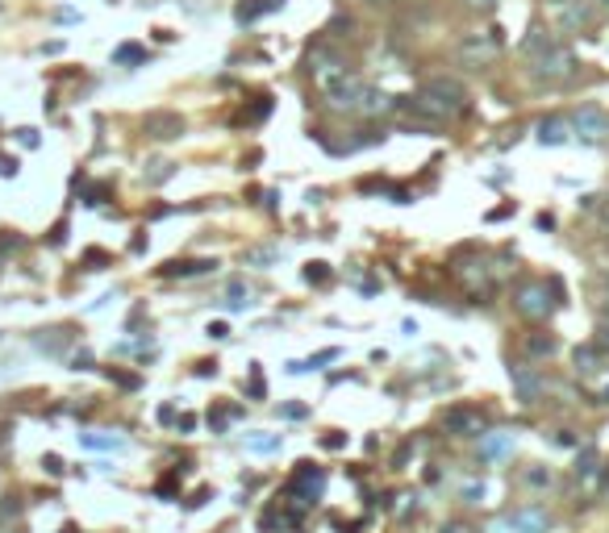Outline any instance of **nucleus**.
Segmentation results:
<instances>
[{
    "instance_id": "f257e3e1",
    "label": "nucleus",
    "mask_w": 609,
    "mask_h": 533,
    "mask_svg": "<svg viewBox=\"0 0 609 533\" xmlns=\"http://www.w3.org/2000/svg\"><path fill=\"white\" fill-rule=\"evenodd\" d=\"M459 113H468V88L459 79H451V75L426 79L422 92L413 100H405V117L418 121V125H430V129L451 121V117H459Z\"/></svg>"
},
{
    "instance_id": "f03ea898",
    "label": "nucleus",
    "mask_w": 609,
    "mask_h": 533,
    "mask_svg": "<svg viewBox=\"0 0 609 533\" xmlns=\"http://www.w3.org/2000/svg\"><path fill=\"white\" fill-rule=\"evenodd\" d=\"M530 67H535V79H547V83H564V79H572L576 75V54L555 38L547 50H539V54H530Z\"/></svg>"
},
{
    "instance_id": "7ed1b4c3",
    "label": "nucleus",
    "mask_w": 609,
    "mask_h": 533,
    "mask_svg": "<svg viewBox=\"0 0 609 533\" xmlns=\"http://www.w3.org/2000/svg\"><path fill=\"white\" fill-rule=\"evenodd\" d=\"M443 425H447V434H455V438H484V434H489V417H484L476 404H455V409H447V413H443Z\"/></svg>"
},
{
    "instance_id": "20e7f679",
    "label": "nucleus",
    "mask_w": 609,
    "mask_h": 533,
    "mask_svg": "<svg viewBox=\"0 0 609 533\" xmlns=\"http://www.w3.org/2000/svg\"><path fill=\"white\" fill-rule=\"evenodd\" d=\"M497 50H501L497 29H489V33H464V38H459V58H464V67H489V63L497 58Z\"/></svg>"
},
{
    "instance_id": "39448f33",
    "label": "nucleus",
    "mask_w": 609,
    "mask_h": 533,
    "mask_svg": "<svg viewBox=\"0 0 609 533\" xmlns=\"http://www.w3.org/2000/svg\"><path fill=\"white\" fill-rule=\"evenodd\" d=\"M509 384H514V400L518 404H539L543 400V392H547V379H543V371L539 367H530V363H518V367H509Z\"/></svg>"
},
{
    "instance_id": "423d86ee",
    "label": "nucleus",
    "mask_w": 609,
    "mask_h": 533,
    "mask_svg": "<svg viewBox=\"0 0 609 533\" xmlns=\"http://www.w3.org/2000/svg\"><path fill=\"white\" fill-rule=\"evenodd\" d=\"M363 88H367V83H363V79H355V75H347V67L322 83V92H326V100H330L334 108H355V104H359V96H363Z\"/></svg>"
},
{
    "instance_id": "0eeeda50",
    "label": "nucleus",
    "mask_w": 609,
    "mask_h": 533,
    "mask_svg": "<svg viewBox=\"0 0 609 533\" xmlns=\"http://www.w3.org/2000/svg\"><path fill=\"white\" fill-rule=\"evenodd\" d=\"M551 292H547V284H522L518 292H514V309L522 313V317H530V321H543L547 313H551Z\"/></svg>"
},
{
    "instance_id": "6e6552de",
    "label": "nucleus",
    "mask_w": 609,
    "mask_h": 533,
    "mask_svg": "<svg viewBox=\"0 0 609 533\" xmlns=\"http://www.w3.org/2000/svg\"><path fill=\"white\" fill-rule=\"evenodd\" d=\"M568 125H572V133H576L580 142H606V133H609V117L597 108V104L576 108V117H572Z\"/></svg>"
},
{
    "instance_id": "1a4fd4ad",
    "label": "nucleus",
    "mask_w": 609,
    "mask_h": 533,
    "mask_svg": "<svg viewBox=\"0 0 609 533\" xmlns=\"http://www.w3.org/2000/svg\"><path fill=\"white\" fill-rule=\"evenodd\" d=\"M505 530L509 533H547L551 530V513L539 509V505H522L505 517Z\"/></svg>"
},
{
    "instance_id": "9d476101",
    "label": "nucleus",
    "mask_w": 609,
    "mask_h": 533,
    "mask_svg": "<svg viewBox=\"0 0 609 533\" xmlns=\"http://www.w3.org/2000/svg\"><path fill=\"white\" fill-rule=\"evenodd\" d=\"M142 129H146V138H155V142H171V138L184 133V117L171 113V108H155V113H146Z\"/></svg>"
},
{
    "instance_id": "9b49d317",
    "label": "nucleus",
    "mask_w": 609,
    "mask_h": 533,
    "mask_svg": "<svg viewBox=\"0 0 609 533\" xmlns=\"http://www.w3.org/2000/svg\"><path fill=\"white\" fill-rule=\"evenodd\" d=\"M322 488H326V471L313 467V463H296V471H292V479H288V492L313 500V496H322Z\"/></svg>"
},
{
    "instance_id": "f8f14e48",
    "label": "nucleus",
    "mask_w": 609,
    "mask_h": 533,
    "mask_svg": "<svg viewBox=\"0 0 609 533\" xmlns=\"http://www.w3.org/2000/svg\"><path fill=\"white\" fill-rule=\"evenodd\" d=\"M551 17L560 29H580V25H589V4L585 0H551Z\"/></svg>"
},
{
    "instance_id": "ddd939ff",
    "label": "nucleus",
    "mask_w": 609,
    "mask_h": 533,
    "mask_svg": "<svg viewBox=\"0 0 609 533\" xmlns=\"http://www.w3.org/2000/svg\"><path fill=\"white\" fill-rule=\"evenodd\" d=\"M71 342H75V329H71V325H54V329H38V334H33V346H38L42 354H54V359H58Z\"/></svg>"
},
{
    "instance_id": "4468645a",
    "label": "nucleus",
    "mask_w": 609,
    "mask_h": 533,
    "mask_svg": "<svg viewBox=\"0 0 609 533\" xmlns=\"http://www.w3.org/2000/svg\"><path fill=\"white\" fill-rule=\"evenodd\" d=\"M393 108H401L397 96H388V92H380V88H363L359 104H355V113H363V117H384V113H393Z\"/></svg>"
},
{
    "instance_id": "2eb2a0df",
    "label": "nucleus",
    "mask_w": 609,
    "mask_h": 533,
    "mask_svg": "<svg viewBox=\"0 0 609 533\" xmlns=\"http://www.w3.org/2000/svg\"><path fill=\"white\" fill-rule=\"evenodd\" d=\"M539 142L543 146H564V142H572V125L564 117H543L539 121Z\"/></svg>"
},
{
    "instance_id": "dca6fc26",
    "label": "nucleus",
    "mask_w": 609,
    "mask_h": 533,
    "mask_svg": "<svg viewBox=\"0 0 609 533\" xmlns=\"http://www.w3.org/2000/svg\"><path fill=\"white\" fill-rule=\"evenodd\" d=\"M572 359H576V371H580V375H597V371L606 367V350H601L597 342L576 346V354H572Z\"/></svg>"
},
{
    "instance_id": "f3484780",
    "label": "nucleus",
    "mask_w": 609,
    "mask_h": 533,
    "mask_svg": "<svg viewBox=\"0 0 609 533\" xmlns=\"http://www.w3.org/2000/svg\"><path fill=\"white\" fill-rule=\"evenodd\" d=\"M480 454H484L489 463L509 459V454H514V438H509V434H484V438H480Z\"/></svg>"
},
{
    "instance_id": "a211bd4d",
    "label": "nucleus",
    "mask_w": 609,
    "mask_h": 533,
    "mask_svg": "<svg viewBox=\"0 0 609 533\" xmlns=\"http://www.w3.org/2000/svg\"><path fill=\"white\" fill-rule=\"evenodd\" d=\"M280 4H284V0H242V4L234 8V21H238V25H251V21H259L263 13H276Z\"/></svg>"
},
{
    "instance_id": "6ab92c4d",
    "label": "nucleus",
    "mask_w": 609,
    "mask_h": 533,
    "mask_svg": "<svg viewBox=\"0 0 609 533\" xmlns=\"http://www.w3.org/2000/svg\"><path fill=\"white\" fill-rule=\"evenodd\" d=\"M242 446H246L251 454H276V450H280V434H267V429H251V434L242 438Z\"/></svg>"
},
{
    "instance_id": "aec40b11",
    "label": "nucleus",
    "mask_w": 609,
    "mask_h": 533,
    "mask_svg": "<svg viewBox=\"0 0 609 533\" xmlns=\"http://www.w3.org/2000/svg\"><path fill=\"white\" fill-rule=\"evenodd\" d=\"M555 350H560V338L555 334H530L526 338V354L530 359H551Z\"/></svg>"
},
{
    "instance_id": "412c9836",
    "label": "nucleus",
    "mask_w": 609,
    "mask_h": 533,
    "mask_svg": "<svg viewBox=\"0 0 609 533\" xmlns=\"http://www.w3.org/2000/svg\"><path fill=\"white\" fill-rule=\"evenodd\" d=\"M213 267H217L213 259H188V263H167L163 275H184V279H188V275H205V271H213Z\"/></svg>"
},
{
    "instance_id": "4be33fe9",
    "label": "nucleus",
    "mask_w": 609,
    "mask_h": 533,
    "mask_svg": "<svg viewBox=\"0 0 609 533\" xmlns=\"http://www.w3.org/2000/svg\"><path fill=\"white\" fill-rule=\"evenodd\" d=\"M280 259H284L280 246H251L246 250V267H276Z\"/></svg>"
},
{
    "instance_id": "5701e85b",
    "label": "nucleus",
    "mask_w": 609,
    "mask_h": 533,
    "mask_svg": "<svg viewBox=\"0 0 609 533\" xmlns=\"http://www.w3.org/2000/svg\"><path fill=\"white\" fill-rule=\"evenodd\" d=\"M226 304H230V309H251V288H246L242 279H230V284H226Z\"/></svg>"
},
{
    "instance_id": "b1692460",
    "label": "nucleus",
    "mask_w": 609,
    "mask_h": 533,
    "mask_svg": "<svg viewBox=\"0 0 609 533\" xmlns=\"http://www.w3.org/2000/svg\"><path fill=\"white\" fill-rule=\"evenodd\" d=\"M597 467H601V454H597L593 446H585V450L576 454V475H580V479H593Z\"/></svg>"
},
{
    "instance_id": "393cba45",
    "label": "nucleus",
    "mask_w": 609,
    "mask_h": 533,
    "mask_svg": "<svg viewBox=\"0 0 609 533\" xmlns=\"http://www.w3.org/2000/svg\"><path fill=\"white\" fill-rule=\"evenodd\" d=\"M522 484L539 492V488H551V484H555V475H551V467H539V463H535V467H526V471H522Z\"/></svg>"
},
{
    "instance_id": "a878e982",
    "label": "nucleus",
    "mask_w": 609,
    "mask_h": 533,
    "mask_svg": "<svg viewBox=\"0 0 609 533\" xmlns=\"http://www.w3.org/2000/svg\"><path fill=\"white\" fill-rule=\"evenodd\" d=\"M79 442H84L88 450H121V446H125V438H109V434H84Z\"/></svg>"
},
{
    "instance_id": "bb28decb",
    "label": "nucleus",
    "mask_w": 609,
    "mask_h": 533,
    "mask_svg": "<svg viewBox=\"0 0 609 533\" xmlns=\"http://www.w3.org/2000/svg\"><path fill=\"white\" fill-rule=\"evenodd\" d=\"M150 171H146V183H167L171 175H175V163H167V158H155V163H146Z\"/></svg>"
},
{
    "instance_id": "cd10ccee",
    "label": "nucleus",
    "mask_w": 609,
    "mask_h": 533,
    "mask_svg": "<svg viewBox=\"0 0 609 533\" xmlns=\"http://www.w3.org/2000/svg\"><path fill=\"white\" fill-rule=\"evenodd\" d=\"M146 58V50L142 46H134V42H125V46H117L113 50V63H142Z\"/></svg>"
},
{
    "instance_id": "c85d7f7f",
    "label": "nucleus",
    "mask_w": 609,
    "mask_h": 533,
    "mask_svg": "<svg viewBox=\"0 0 609 533\" xmlns=\"http://www.w3.org/2000/svg\"><path fill=\"white\" fill-rule=\"evenodd\" d=\"M21 517V496H0V525Z\"/></svg>"
},
{
    "instance_id": "c756f323",
    "label": "nucleus",
    "mask_w": 609,
    "mask_h": 533,
    "mask_svg": "<svg viewBox=\"0 0 609 533\" xmlns=\"http://www.w3.org/2000/svg\"><path fill=\"white\" fill-rule=\"evenodd\" d=\"M326 279H330V263H309V267H305V284H317V288H322Z\"/></svg>"
},
{
    "instance_id": "7c9ffc66",
    "label": "nucleus",
    "mask_w": 609,
    "mask_h": 533,
    "mask_svg": "<svg viewBox=\"0 0 609 533\" xmlns=\"http://www.w3.org/2000/svg\"><path fill=\"white\" fill-rule=\"evenodd\" d=\"M84 263H88V267H109V254H104V250H96V246H92V250H88V254H84Z\"/></svg>"
},
{
    "instance_id": "2f4dec72",
    "label": "nucleus",
    "mask_w": 609,
    "mask_h": 533,
    "mask_svg": "<svg viewBox=\"0 0 609 533\" xmlns=\"http://www.w3.org/2000/svg\"><path fill=\"white\" fill-rule=\"evenodd\" d=\"M17 142H21V146H29V150H33V146H38V142H42V138H38V129H17Z\"/></svg>"
},
{
    "instance_id": "473e14b6",
    "label": "nucleus",
    "mask_w": 609,
    "mask_h": 533,
    "mask_svg": "<svg viewBox=\"0 0 609 533\" xmlns=\"http://www.w3.org/2000/svg\"><path fill=\"white\" fill-rule=\"evenodd\" d=\"M109 379L121 384V388H138V375H125V371H109Z\"/></svg>"
},
{
    "instance_id": "72a5a7b5",
    "label": "nucleus",
    "mask_w": 609,
    "mask_h": 533,
    "mask_svg": "<svg viewBox=\"0 0 609 533\" xmlns=\"http://www.w3.org/2000/svg\"><path fill=\"white\" fill-rule=\"evenodd\" d=\"M322 446H326V450H342V446H347V438L334 429V434H326V438H322Z\"/></svg>"
},
{
    "instance_id": "f704fd0d",
    "label": "nucleus",
    "mask_w": 609,
    "mask_h": 533,
    "mask_svg": "<svg viewBox=\"0 0 609 533\" xmlns=\"http://www.w3.org/2000/svg\"><path fill=\"white\" fill-rule=\"evenodd\" d=\"M480 496H484V484H468V488H464V500H468V505H480Z\"/></svg>"
},
{
    "instance_id": "c9c22d12",
    "label": "nucleus",
    "mask_w": 609,
    "mask_h": 533,
    "mask_svg": "<svg viewBox=\"0 0 609 533\" xmlns=\"http://www.w3.org/2000/svg\"><path fill=\"white\" fill-rule=\"evenodd\" d=\"M438 533H480V530H472L468 521H447V525H443Z\"/></svg>"
},
{
    "instance_id": "e433bc0d",
    "label": "nucleus",
    "mask_w": 609,
    "mask_h": 533,
    "mask_svg": "<svg viewBox=\"0 0 609 533\" xmlns=\"http://www.w3.org/2000/svg\"><path fill=\"white\" fill-rule=\"evenodd\" d=\"M251 396H263V375H259V363L251 367Z\"/></svg>"
},
{
    "instance_id": "4c0bfd02",
    "label": "nucleus",
    "mask_w": 609,
    "mask_h": 533,
    "mask_svg": "<svg viewBox=\"0 0 609 533\" xmlns=\"http://www.w3.org/2000/svg\"><path fill=\"white\" fill-rule=\"evenodd\" d=\"M42 467H46L50 475H63V459H58V454H46V459H42Z\"/></svg>"
},
{
    "instance_id": "58836bf2",
    "label": "nucleus",
    "mask_w": 609,
    "mask_h": 533,
    "mask_svg": "<svg viewBox=\"0 0 609 533\" xmlns=\"http://www.w3.org/2000/svg\"><path fill=\"white\" fill-rule=\"evenodd\" d=\"M209 338H217V342L230 338V325H226V321H213V325H209Z\"/></svg>"
},
{
    "instance_id": "ea45409f",
    "label": "nucleus",
    "mask_w": 609,
    "mask_h": 533,
    "mask_svg": "<svg viewBox=\"0 0 609 533\" xmlns=\"http://www.w3.org/2000/svg\"><path fill=\"white\" fill-rule=\"evenodd\" d=\"M17 246H21V238H17V233H8V229H4V233H0V250H17Z\"/></svg>"
},
{
    "instance_id": "a19ab883",
    "label": "nucleus",
    "mask_w": 609,
    "mask_h": 533,
    "mask_svg": "<svg viewBox=\"0 0 609 533\" xmlns=\"http://www.w3.org/2000/svg\"><path fill=\"white\" fill-rule=\"evenodd\" d=\"M63 238H67V221H58V225H54V229H50V246H58V242H63Z\"/></svg>"
},
{
    "instance_id": "79ce46f5",
    "label": "nucleus",
    "mask_w": 609,
    "mask_h": 533,
    "mask_svg": "<svg viewBox=\"0 0 609 533\" xmlns=\"http://www.w3.org/2000/svg\"><path fill=\"white\" fill-rule=\"evenodd\" d=\"M0 175L13 179V175H17V158H0Z\"/></svg>"
},
{
    "instance_id": "37998d69",
    "label": "nucleus",
    "mask_w": 609,
    "mask_h": 533,
    "mask_svg": "<svg viewBox=\"0 0 609 533\" xmlns=\"http://www.w3.org/2000/svg\"><path fill=\"white\" fill-rule=\"evenodd\" d=\"M159 421H163V425H171V421H175V409H171V404H163V409H159Z\"/></svg>"
},
{
    "instance_id": "c03bdc74",
    "label": "nucleus",
    "mask_w": 609,
    "mask_h": 533,
    "mask_svg": "<svg viewBox=\"0 0 609 533\" xmlns=\"http://www.w3.org/2000/svg\"><path fill=\"white\" fill-rule=\"evenodd\" d=\"M205 500H209V488H200V492H196V496H192V500H188V509H200V505H205Z\"/></svg>"
},
{
    "instance_id": "a18cd8bd",
    "label": "nucleus",
    "mask_w": 609,
    "mask_h": 533,
    "mask_svg": "<svg viewBox=\"0 0 609 533\" xmlns=\"http://www.w3.org/2000/svg\"><path fill=\"white\" fill-rule=\"evenodd\" d=\"M92 367V354H75V371H88Z\"/></svg>"
},
{
    "instance_id": "49530a36",
    "label": "nucleus",
    "mask_w": 609,
    "mask_h": 533,
    "mask_svg": "<svg viewBox=\"0 0 609 533\" xmlns=\"http://www.w3.org/2000/svg\"><path fill=\"white\" fill-rule=\"evenodd\" d=\"M468 4H472V8H493L497 0H468Z\"/></svg>"
},
{
    "instance_id": "de8ad7c7",
    "label": "nucleus",
    "mask_w": 609,
    "mask_h": 533,
    "mask_svg": "<svg viewBox=\"0 0 609 533\" xmlns=\"http://www.w3.org/2000/svg\"><path fill=\"white\" fill-rule=\"evenodd\" d=\"M601 400H606V404H609V388H606V392H601Z\"/></svg>"
}]
</instances>
